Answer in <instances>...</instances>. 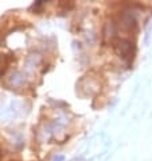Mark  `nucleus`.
<instances>
[{
    "label": "nucleus",
    "mask_w": 152,
    "mask_h": 161,
    "mask_svg": "<svg viewBox=\"0 0 152 161\" xmlns=\"http://www.w3.org/2000/svg\"><path fill=\"white\" fill-rule=\"evenodd\" d=\"M8 64H10V60L7 58V56L0 53V75H3L4 72H6Z\"/></svg>",
    "instance_id": "obj_1"
}]
</instances>
